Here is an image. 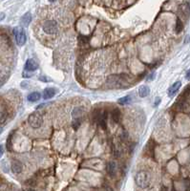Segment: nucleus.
Instances as JSON below:
<instances>
[{"label":"nucleus","mask_w":190,"mask_h":191,"mask_svg":"<svg viewBox=\"0 0 190 191\" xmlns=\"http://www.w3.org/2000/svg\"><path fill=\"white\" fill-rule=\"evenodd\" d=\"M97 120H98V123L101 126V128L106 129V127H107V113L104 112L100 115H98Z\"/></svg>","instance_id":"9b49d317"},{"label":"nucleus","mask_w":190,"mask_h":191,"mask_svg":"<svg viewBox=\"0 0 190 191\" xmlns=\"http://www.w3.org/2000/svg\"><path fill=\"white\" fill-rule=\"evenodd\" d=\"M85 111L81 107H77L73 110V113H72V116H73L74 121H73V126L75 129H78V127L80 124V120L82 117L84 116Z\"/></svg>","instance_id":"39448f33"},{"label":"nucleus","mask_w":190,"mask_h":191,"mask_svg":"<svg viewBox=\"0 0 190 191\" xmlns=\"http://www.w3.org/2000/svg\"><path fill=\"white\" fill-rule=\"evenodd\" d=\"M27 191H36V190H33V189H32V188H30V189H28Z\"/></svg>","instance_id":"b1692460"},{"label":"nucleus","mask_w":190,"mask_h":191,"mask_svg":"<svg viewBox=\"0 0 190 191\" xmlns=\"http://www.w3.org/2000/svg\"><path fill=\"white\" fill-rule=\"evenodd\" d=\"M56 94V90L55 88H52V87L46 88V89L43 91V98L50 99L52 98H54Z\"/></svg>","instance_id":"9d476101"},{"label":"nucleus","mask_w":190,"mask_h":191,"mask_svg":"<svg viewBox=\"0 0 190 191\" xmlns=\"http://www.w3.org/2000/svg\"><path fill=\"white\" fill-rule=\"evenodd\" d=\"M42 30L47 34H56L58 33V24L56 20L48 19V20H45L43 22Z\"/></svg>","instance_id":"f03ea898"},{"label":"nucleus","mask_w":190,"mask_h":191,"mask_svg":"<svg viewBox=\"0 0 190 191\" xmlns=\"http://www.w3.org/2000/svg\"><path fill=\"white\" fill-rule=\"evenodd\" d=\"M182 29H184V25H182V22L180 18H177V22H176V33H181Z\"/></svg>","instance_id":"6ab92c4d"},{"label":"nucleus","mask_w":190,"mask_h":191,"mask_svg":"<svg viewBox=\"0 0 190 191\" xmlns=\"http://www.w3.org/2000/svg\"><path fill=\"white\" fill-rule=\"evenodd\" d=\"M159 102H161V98H156V103H155V106H157L158 104H159Z\"/></svg>","instance_id":"412c9836"},{"label":"nucleus","mask_w":190,"mask_h":191,"mask_svg":"<svg viewBox=\"0 0 190 191\" xmlns=\"http://www.w3.org/2000/svg\"><path fill=\"white\" fill-rule=\"evenodd\" d=\"M187 190H188V191H190V185H188V187H187Z\"/></svg>","instance_id":"393cba45"},{"label":"nucleus","mask_w":190,"mask_h":191,"mask_svg":"<svg viewBox=\"0 0 190 191\" xmlns=\"http://www.w3.org/2000/svg\"><path fill=\"white\" fill-rule=\"evenodd\" d=\"M150 93V89H149V87L146 86V85H144V86H142L139 89V97L140 98H145L147 97L148 95H149Z\"/></svg>","instance_id":"dca6fc26"},{"label":"nucleus","mask_w":190,"mask_h":191,"mask_svg":"<svg viewBox=\"0 0 190 191\" xmlns=\"http://www.w3.org/2000/svg\"><path fill=\"white\" fill-rule=\"evenodd\" d=\"M31 21H32V15L30 13H27L21 17L20 23H21V25H23V26H28L30 23H31Z\"/></svg>","instance_id":"4468645a"},{"label":"nucleus","mask_w":190,"mask_h":191,"mask_svg":"<svg viewBox=\"0 0 190 191\" xmlns=\"http://www.w3.org/2000/svg\"><path fill=\"white\" fill-rule=\"evenodd\" d=\"M181 81L175 82L173 85L168 89V96H169V97H173V96L179 91V89L181 88Z\"/></svg>","instance_id":"f8f14e48"},{"label":"nucleus","mask_w":190,"mask_h":191,"mask_svg":"<svg viewBox=\"0 0 190 191\" xmlns=\"http://www.w3.org/2000/svg\"><path fill=\"white\" fill-rule=\"evenodd\" d=\"M122 76L123 75L110 76L107 79V83L110 84V85H113V86H117V85H120V84H122V80L126 79V78H122Z\"/></svg>","instance_id":"423d86ee"},{"label":"nucleus","mask_w":190,"mask_h":191,"mask_svg":"<svg viewBox=\"0 0 190 191\" xmlns=\"http://www.w3.org/2000/svg\"><path fill=\"white\" fill-rule=\"evenodd\" d=\"M2 132V127H0V133Z\"/></svg>","instance_id":"a878e982"},{"label":"nucleus","mask_w":190,"mask_h":191,"mask_svg":"<svg viewBox=\"0 0 190 191\" xmlns=\"http://www.w3.org/2000/svg\"><path fill=\"white\" fill-rule=\"evenodd\" d=\"M111 116H112V118H113L114 121H115V122H119L120 120V111L119 109L115 108V109L112 111Z\"/></svg>","instance_id":"f3484780"},{"label":"nucleus","mask_w":190,"mask_h":191,"mask_svg":"<svg viewBox=\"0 0 190 191\" xmlns=\"http://www.w3.org/2000/svg\"><path fill=\"white\" fill-rule=\"evenodd\" d=\"M40 98H41L40 93H38V92H33V93L28 95L27 99H28L29 101H31V102H35V101L39 100Z\"/></svg>","instance_id":"2eb2a0df"},{"label":"nucleus","mask_w":190,"mask_h":191,"mask_svg":"<svg viewBox=\"0 0 190 191\" xmlns=\"http://www.w3.org/2000/svg\"><path fill=\"white\" fill-rule=\"evenodd\" d=\"M186 76V78H187V79H190V70L187 71V73H186V76Z\"/></svg>","instance_id":"4be33fe9"},{"label":"nucleus","mask_w":190,"mask_h":191,"mask_svg":"<svg viewBox=\"0 0 190 191\" xmlns=\"http://www.w3.org/2000/svg\"><path fill=\"white\" fill-rule=\"evenodd\" d=\"M14 37H16V44L18 46L22 47L23 45H25L26 41H27V37H26L25 31L22 27H16L14 29Z\"/></svg>","instance_id":"7ed1b4c3"},{"label":"nucleus","mask_w":190,"mask_h":191,"mask_svg":"<svg viewBox=\"0 0 190 191\" xmlns=\"http://www.w3.org/2000/svg\"><path fill=\"white\" fill-rule=\"evenodd\" d=\"M28 122H29V124L31 127L36 128V129L39 128V127H41V125H42V123H43V118L39 113L35 112L29 116Z\"/></svg>","instance_id":"20e7f679"},{"label":"nucleus","mask_w":190,"mask_h":191,"mask_svg":"<svg viewBox=\"0 0 190 191\" xmlns=\"http://www.w3.org/2000/svg\"><path fill=\"white\" fill-rule=\"evenodd\" d=\"M135 182L137 183V185L140 187V188H146V187L150 185V182H151L150 174L147 171H144V170L139 171L136 174Z\"/></svg>","instance_id":"f257e3e1"},{"label":"nucleus","mask_w":190,"mask_h":191,"mask_svg":"<svg viewBox=\"0 0 190 191\" xmlns=\"http://www.w3.org/2000/svg\"><path fill=\"white\" fill-rule=\"evenodd\" d=\"M161 191H168V190H167L166 187H162V188L161 189Z\"/></svg>","instance_id":"5701e85b"},{"label":"nucleus","mask_w":190,"mask_h":191,"mask_svg":"<svg viewBox=\"0 0 190 191\" xmlns=\"http://www.w3.org/2000/svg\"><path fill=\"white\" fill-rule=\"evenodd\" d=\"M38 69V63L35 59L30 58L25 63V70L28 72H33Z\"/></svg>","instance_id":"0eeeda50"},{"label":"nucleus","mask_w":190,"mask_h":191,"mask_svg":"<svg viewBox=\"0 0 190 191\" xmlns=\"http://www.w3.org/2000/svg\"><path fill=\"white\" fill-rule=\"evenodd\" d=\"M106 171L109 174V176L111 177H115L117 175V163L115 162H110L107 164V167H106Z\"/></svg>","instance_id":"1a4fd4ad"},{"label":"nucleus","mask_w":190,"mask_h":191,"mask_svg":"<svg viewBox=\"0 0 190 191\" xmlns=\"http://www.w3.org/2000/svg\"><path fill=\"white\" fill-rule=\"evenodd\" d=\"M49 1H51V2H54V1H56V0H49Z\"/></svg>","instance_id":"bb28decb"},{"label":"nucleus","mask_w":190,"mask_h":191,"mask_svg":"<svg viewBox=\"0 0 190 191\" xmlns=\"http://www.w3.org/2000/svg\"><path fill=\"white\" fill-rule=\"evenodd\" d=\"M180 11L184 16H189L190 14V6L188 3H184L180 6Z\"/></svg>","instance_id":"ddd939ff"},{"label":"nucleus","mask_w":190,"mask_h":191,"mask_svg":"<svg viewBox=\"0 0 190 191\" xmlns=\"http://www.w3.org/2000/svg\"><path fill=\"white\" fill-rule=\"evenodd\" d=\"M3 152H4V148H3L2 145H0V158H1V157H2Z\"/></svg>","instance_id":"aec40b11"},{"label":"nucleus","mask_w":190,"mask_h":191,"mask_svg":"<svg viewBox=\"0 0 190 191\" xmlns=\"http://www.w3.org/2000/svg\"><path fill=\"white\" fill-rule=\"evenodd\" d=\"M131 101V96H126V97H123V98H120L119 99V103L120 104H127V103H130Z\"/></svg>","instance_id":"a211bd4d"},{"label":"nucleus","mask_w":190,"mask_h":191,"mask_svg":"<svg viewBox=\"0 0 190 191\" xmlns=\"http://www.w3.org/2000/svg\"><path fill=\"white\" fill-rule=\"evenodd\" d=\"M23 170V164L19 160H14L12 162V171L14 174H19Z\"/></svg>","instance_id":"6e6552de"}]
</instances>
